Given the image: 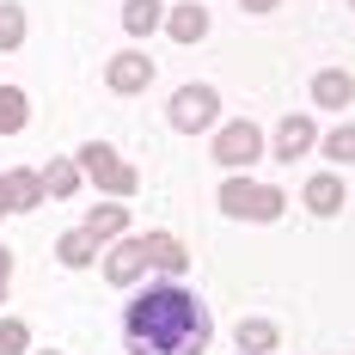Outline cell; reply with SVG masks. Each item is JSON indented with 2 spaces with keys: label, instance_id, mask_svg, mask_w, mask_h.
Listing matches in <instances>:
<instances>
[{
  "label": "cell",
  "instance_id": "1",
  "mask_svg": "<svg viewBox=\"0 0 355 355\" xmlns=\"http://www.w3.org/2000/svg\"><path fill=\"white\" fill-rule=\"evenodd\" d=\"M123 343L129 355H209L214 319L184 282H153L123 306Z\"/></svg>",
  "mask_w": 355,
  "mask_h": 355
},
{
  "label": "cell",
  "instance_id": "2",
  "mask_svg": "<svg viewBox=\"0 0 355 355\" xmlns=\"http://www.w3.org/2000/svg\"><path fill=\"white\" fill-rule=\"evenodd\" d=\"M214 110H220V98H214L209 86H184L172 98V129H209Z\"/></svg>",
  "mask_w": 355,
  "mask_h": 355
},
{
  "label": "cell",
  "instance_id": "3",
  "mask_svg": "<svg viewBox=\"0 0 355 355\" xmlns=\"http://www.w3.org/2000/svg\"><path fill=\"white\" fill-rule=\"evenodd\" d=\"M220 202H227V214H257V220L282 214V196H276V190H263V184H227V190H220Z\"/></svg>",
  "mask_w": 355,
  "mask_h": 355
},
{
  "label": "cell",
  "instance_id": "4",
  "mask_svg": "<svg viewBox=\"0 0 355 355\" xmlns=\"http://www.w3.org/2000/svg\"><path fill=\"white\" fill-rule=\"evenodd\" d=\"M147 80H153V62H147V55H116V62H110V86H116V92H141Z\"/></svg>",
  "mask_w": 355,
  "mask_h": 355
},
{
  "label": "cell",
  "instance_id": "5",
  "mask_svg": "<svg viewBox=\"0 0 355 355\" xmlns=\"http://www.w3.org/2000/svg\"><path fill=\"white\" fill-rule=\"evenodd\" d=\"M227 166H239V159H257V129L251 123H233V129H220V147H214Z\"/></svg>",
  "mask_w": 355,
  "mask_h": 355
},
{
  "label": "cell",
  "instance_id": "6",
  "mask_svg": "<svg viewBox=\"0 0 355 355\" xmlns=\"http://www.w3.org/2000/svg\"><path fill=\"white\" fill-rule=\"evenodd\" d=\"M313 98H319V105H331V110H343V105L355 98V80H349L343 68H324L319 80H313Z\"/></svg>",
  "mask_w": 355,
  "mask_h": 355
},
{
  "label": "cell",
  "instance_id": "7",
  "mask_svg": "<svg viewBox=\"0 0 355 355\" xmlns=\"http://www.w3.org/2000/svg\"><path fill=\"white\" fill-rule=\"evenodd\" d=\"M166 25H172V37H178V43H196V37L209 31V12H202V0H190V6H178Z\"/></svg>",
  "mask_w": 355,
  "mask_h": 355
},
{
  "label": "cell",
  "instance_id": "8",
  "mask_svg": "<svg viewBox=\"0 0 355 355\" xmlns=\"http://www.w3.org/2000/svg\"><path fill=\"white\" fill-rule=\"evenodd\" d=\"M306 141H313V123H306V116H288L282 129H276V153H282V159H300Z\"/></svg>",
  "mask_w": 355,
  "mask_h": 355
},
{
  "label": "cell",
  "instance_id": "9",
  "mask_svg": "<svg viewBox=\"0 0 355 355\" xmlns=\"http://www.w3.org/2000/svg\"><path fill=\"white\" fill-rule=\"evenodd\" d=\"M86 172H98V178H105V184H110V190H129V184H135V178L123 172V166L110 159L105 147H86Z\"/></svg>",
  "mask_w": 355,
  "mask_h": 355
},
{
  "label": "cell",
  "instance_id": "10",
  "mask_svg": "<svg viewBox=\"0 0 355 355\" xmlns=\"http://www.w3.org/2000/svg\"><path fill=\"white\" fill-rule=\"evenodd\" d=\"M0 129H6V135L25 129V92H19V86H0Z\"/></svg>",
  "mask_w": 355,
  "mask_h": 355
},
{
  "label": "cell",
  "instance_id": "11",
  "mask_svg": "<svg viewBox=\"0 0 355 355\" xmlns=\"http://www.w3.org/2000/svg\"><path fill=\"white\" fill-rule=\"evenodd\" d=\"M123 25H129L135 37L153 31V25H159V0H129V6H123Z\"/></svg>",
  "mask_w": 355,
  "mask_h": 355
},
{
  "label": "cell",
  "instance_id": "12",
  "mask_svg": "<svg viewBox=\"0 0 355 355\" xmlns=\"http://www.w3.org/2000/svg\"><path fill=\"white\" fill-rule=\"evenodd\" d=\"M19 37H25V12L12 0H0V49H19Z\"/></svg>",
  "mask_w": 355,
  "mask_h": 355
},
{
  "label": "cell",
  "instance_id": "13",
  "mask_svg": "<svg viewBox=\"0 0 355 355\" xmlns=\"http://www.w3.org/2000/svg\"><path fill=\"white\" fill-rule=\"evenodd\" d=\"M141 263H147V245H123L116 257H110V282H129Z\"/></svg>",
  "mask_w": 355,
  "mask_h": 355
},
{
  "label": "cell",
  "instance_id": "14",
  "mask_svg": "<svg viewBox=\"0 0 355 355\" xmlns=\"http://www.w3.org/2000/svg\"><path fill=\"white\" fill-rule=\"evenodd\" d=\"M6 190H12V196H6L12 209H31V202H37V190H43V178H31V172H12V178H6Z\"/></svg>",
  "mask_w": 355,
  "mask_h": 355
},
{
  "label": "cell",
  "instance_id": "15",
  "mask_svg": "<svg viewBox=\"0 0 355 355\" xmlns=\"http://www.w3.org/2000/svg\"><path fill=\"white\" fill-rule=\"evenodd\" d=\"M306 202H313V214H331L337 202H343V190H337V178H313V190H306Z\"/></svg>",
  "mask_w": 355,
  "mask_h": 355
},
{
  "label": "cell",
  "instance_id": "16",
  "mask_svg": "<svg viewBox=\"0 0 355 355\" xmlns=\"http://www.w3.org/2000/svg\"><path fill=\"white\" fill-rule=\"evenodd\" d=\"M239 343H245V349H270V343H276V324L270 319H239Z\"/></svg>",
  "mask_w": 355,
  "mask_h": 355
},
{
  "label": "cell",
  "instance_id": "17",
  "mask_svg": "<svg viewBox=\"0 0 355 355\" xmlns=\"http://www.w3.org/2000/svg\"><path fill=\"white\" fill-rule=\"evenodd\" d=\"M123 227V209H98L92 220H86V239H98V233H116Z\"/></svg>",
  "mask_w": 355,
  "mask_h": 355
},
{
  "label": "cell",
  "instance_id": "18",
  "mask_svg": "<svg viewBox=\"0 0 355 355\" xmlns=\"http://www.w3.org/2000/svg\"><path fill=\"white\" fill-rule=\"evenodd\" d=\"M86 257H92V239L86 233H68L62 239V263H86Z\"/></svg>",
  "mask_w": 355,
  "mask_h": 355
},
{
  "label": "cell",
  "instance_id": "19",
  "mask_svg": "<svg viewBox=\"0 0 355 355\" xmlns=\"http://www.w3.org/2000/svg\"><path fill=\"white\" fill-rule=\"evenodd\" d=\"M147 251H153V257H159V263H184V251H178V239H166V233H153V239H147Z\"/></svg>",
  "mask_w": 355,
  "mask_h": 355
},
{
  "label": "cell",
  "instance_id": "20",
  "mask_svg": "<svg viewBox=\"0 0 355 355\" xmlns=\"http://www.w3.org/2000/svg\"><path fill=\"white\" fill-rule=\"evenodd\" d=\"M324 153H331V159H355V129H337V135L324 141Z\"/></svg>",
  "mask_w": 355,
  "mask_h": 355
},
{
  "label": "cell",
  "instance_id": "21",
  "mask_svg": "<svg viewBox=\"0 0 355 355\" xmlns=\"http://www.w3.org/2000/svg\"><path fill=\"white\" fill-rule=\"evenodd\" d=\"M25 349V331L19 324H0V355H19Z\"/></svg>",
  "mask_w": 355,
  "mask_h": 355
},
{
  "label": "cell",
  "instance_id": "22",
  "mask_svg": "<svg viewBox=\"0 0 355 355\" xmlns=\"http://www.w3.org/2000/svg\"><path fill=\"white\" fill-rule=\"evenodd\" d=\"M43 184H49V190H62V196H68V190H73V166H49V178H43Z\"/></svg>",
  "mask_w": 355,
  "mask_h": 355
},
{
  "label": "cell",
  "instance_id": "23",
  "mask_svg": "<svg viewBox=\"0 0 355 355\" xmlns=\"http://www.w3.org/2000/svg\"><path fill=\"white\" fill-rule=\"evenodd\" d=\"M6 276H12V257L0 251V294H6Z\"/></svg>",
  "mask_w": 355,
  "mask_h": 355
},
{
  "label": "cell",
  "instance_id": "24",
  "mask_svg": "<svg viewBox=\"0 0 355 355\" xmlns=\"http://www.w3.org/2000/svg\"><path fill=\"white\" fill-rule=\"evenodd\" d=\"M239 6H251V12H270V6H276V0H239Z\"/></svg>",
  "mask_w": 355,
  "mask_h": 355
},
{
  "label": "cell",
  "instance_id": "25",
  "mask_svg": "<svg viewBox=\"0 0 355 355\" xmlns=\"http://www.w3.org/2000/svg\"><path fill=\"white\" fill-rule=\"evenodd\" d=\"M0 209H6V184H0Z\"/></svg>",
  "mask_w": 355,
  "mask_h": 355
},
{
  "label": "cell",
  "instance_id": "26",
  "mask_svg": "<svg viewBox=\"0 0 355 355\" xmlns=\"http://www.w3.org/2000/svg\"><path fill=\"white\" fill-rule=\"evenodd\" d=\"M349 6H355V0H349Z\"/></svg>",
  "mask_w": 355,
  "mask_h": 355
}]
</instances>
